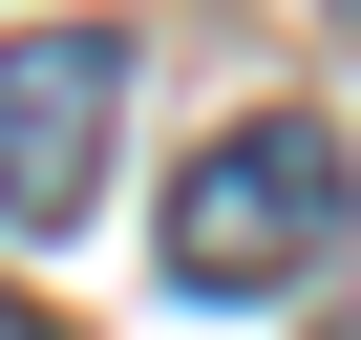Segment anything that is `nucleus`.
<instances>
[{
	"label": "nucleus",
	"mask_w": 361,
	"mask_h": 340,
	"mask_svg": "<svg viewBox=\"0 0 361 340\" xmlns=\"http://www.w3.org/2000/svg\"><path fill=\"white\" fill-rule=\"evenodd\" d=\"M106 128H128V43L64 22V43H0V234H85L106 192Z\"/></svg>",
	"instance_id": "obj_2"
},
{
	"label": "nucleus",
	"mask_w": 361,
	"mask_h": 340,
	"mask_svg": "<svg viewBox=\"0 0 361 340\" xmlns=\"http://www.w3.org/2000/svg\"><path fill=\"white\" fill-rule=\"evenodd\" d=\"M340 213H361V149L319 107H255V128L192 149V192H170V277H192V298H298L340 255Z\"/></svg>",
	"instance_id": "obj_1"
},
{
	"label": "nucleus",
	"mask_w": 361,
	"mask_h": 340,
	"mask_svg": "<svg viewBox=\"0 0 361 340\" xmlns=\"http://www.w3.org/2000/svg\"><path fill=\"white\" fill-rule=\"evenodd\" d=\"M0 340H43V319H22V298H0Z\"/></svg>",
	"instance_id": "obj_3"
}]
</instances>
